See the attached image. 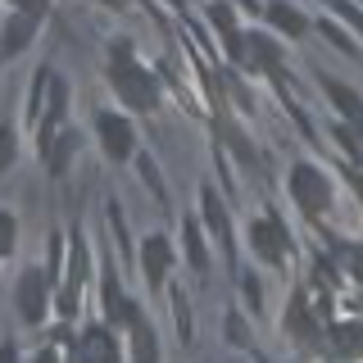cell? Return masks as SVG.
<instances>
[{
	"instance_id": "obj_1",
	"label": "cell",
	"mask_w": 363,
	"mask_h": 363,
	"mask_svg": "<svg viewBox=\"0 0 363 363\" xmlns=\"http://www.w3.org/2000/svg\"><path fill=\"white\" fill-rule=\"evenodd\" d=\"M109 86H113V96H118L128 109H141V113L159 109V82H155V73L136 60L132 41H123V37L109 41Z\"/></svg>"
},
{
	"instance_id": "obj_2",
	"label": "cell",
	"mask_w": 363,
	"mask_h": 363,
	"mask_svg": "<svg viewBox=\"0 0 363 363\" xmlns=\"http://www.w3.org/2000/svg\"><path fill=\"white\" fill-rule=\"evenodd\" d=\"M286 191H291L295 209H300L309 223H318L327 209H332V177H327L318 164H309V159L291 164V173H286Z\"/></svg>"
},
{
	"instance_id": "obj_3",
	"label": "cell",
	"mask_w": 363,
	"mask_h": 363,
	"mask_svg": "<svg viewBox=\"0 0 363 363\" xmlns=\"http://www.w3.org/2000/svg\"><path fill=\"white\" fill-rule=\"evenodd\" d=\"M250 250H255L264 264H286V255H291V232H286V223L277 218V213H259V218H250Z\"/></svg>"
},
{
	"instance_id": "obj_4",
	"label": "cell",
	"mask_w": 363,
	"mask_h": 363,
	"mask_svg": "<svg viewBox=\"0 0 363 363\" xmlns=\"http://www.w3.org/2000/svg\"><path fill=\"white\" fill-rule=\"evenodd\" d=\"M96 132H100V150H105L109 164H128V159H136V128H132L128 113L105 109L96 118Z\"/></svg>"
},
{
	"instance_id": "obj_5",
	"label": "cell",
	"mask_w": 363,
	"mask_h": 363,
	"mask_svg": "<svg viewBox=\"0 0 363 363\" xmlns=\"http://www.w3.org/2000/svg\"><path fill=\"white\" fill-rule=\"evenodd\" d=\"M173 241H168L164 232H150L141 241V277H145V286L150 291H159L168 281V272H173Z\"/></svg>"
},
{
	"instance_id": "obj_6",
	"label": "cell",
	"mask_w": 363,
	"mask_h": 363,
	"mask_svg": "<svg viewBox=\"0 0 363 363\" xmlns=\"http://www.w3.org/2000/svg\"><path fill=\"white\" fill-rule=\"evenodd\" d=\"M18 313L28 318L32 327L45 323V313H50V277H45L41 268H28L18 277Z\"/></svg>"
},
{
	"instance_id": "obj_7",
	"label": "cell",
	"mask_w": 363,
	"mask_h": 363,
	"mask_svg": "<svg viewBox=\"0 0 363 363\" xmlns=\"http://www.w3.org/2000/svg\"><path fill=\"white\" fill-rule=\"evenodd\" d=\"M41 18L37 14H23V9H14L5 23H0V60H14V55H23L32 45V37H37Z\"/></svg>"
},
{
	"instance_id": "obj_8",
	"label": "cell",
	"mask_w": 363,
	"mask_h": 363,
	"mask_svg": "<svg viewBox=\"0 0 363 363\" xmlns=\"http://www.w3.org/2000/svg\"><path fill=\"white\" fill-rule=\"evenodd\" d=\"M68 363H118V340H113L109 327H86Z\"/></svg>"
},
{
	"instance_id": "obj_9",
	"label": "cell",
	"mask_w": 363,
	"mask_h": 363,
	"mask_svg": "<svg viewBox=\"0 0 363 363\" xmlns=\"http://www.w3.org/2000/svg\"><path fill=\"white\" fill-rule=\"evenodd\" d=\"M264 14H268L272 28H277L281 37H291V41H300L304 32H309V18H304L300 9L291 5V0H268V9H264Z\"/></svg>"
},
{
	"instance_id": "obj_10",
	"label": "cell",
	"mask_w": 363,
	"mask_h": 363,
	"mask_svg": "<svg viewBox=\"0 0 363 363\" xmlns=\"http://www.w3.org/2000/svg\"><path fill=\"white\" fill-rule=\"evenodd\" d=\"M323 91H327V100L340 109L345 128H354L363 136V96H359V91H350V86H340V82H323Z\"/></svg>"
},
{
	"instance_id": "obj_11",
	"label": "cell",
	"mask_w": 363,
	"mask_h": 363,
	"mask_svg": "<svg viewBox=\"0 0 363 363\" xmlns=\"http://www.w3.org/2000/svg\"><path fill=\"white\" fill-rule=\"evenodd\" d=\"M200 204H204V227H209V232L223 241V250H232V223H227V209H223L218 191L204 186V191H200Z\"/></svg>"
},
{
	"instance_id": "obj_12",
	"label": "cell",
	"mask_w": 363,
	"mask_h": 363,
	"mask_svg": "<svg viewBox=\"0 0 363 363\" xmlns=\"http://www.w3.org/2000/svg\"><path fill=\"white\" fill-rule=\"evenodd\" d=\"M327 340H332L336 354L354 359V354H363V323H354V318H345V323H332V327H327Z\"/></svg>"
},
{
	"instance_id": "obj_13",
	"label": "cell",
	"mask_w": 363,
	"mask_h": 363,
	"mask_svg": "<svg viewBox=\"0 0 363 363\" xmlns=\"http://www.w3.org/2000/svg\"><path fill=\"white\" fill-rule=\"evenodd\" d=\"M286 332L295 340H313L318 336V318L309 313V300H304V295H291V304H286Z\"/></svg>"
},
{
	"instance_id": "obj_14",
	"label": "cell",
	"mask_w": 363,
	"mask_h": 363,
	"mask_svg": "<svg viewBox=\"0 0 363 363\" xmlns=\"http://www.w3.org/2000/svg\"><path fill=\"white\" fill-rule=\"evenodd\" d=\"M128 327H132V359H128V363H159V340H155V332H150V323L136 313Z\"/></svg>"
},
{
	"instance_id": "obj_15",
	"label": "cell",
	"mask_w": 363,
	"mask_h": 363,
	"mask_svg": "<svg viewBox=\"0 0 363 363\" xmlns=\"http://www.w3.org/2000/svg\"><path fill=\"white\" fill-rule=\"evenodd\" d=\"M73 150H77V132H73V128H64V132H60V136H55V141L41 150V159H45V173H55V177H60L64 168H68V159H73Z\"/></svg>"
},
{
	"instance_id": "obj_16",
	"label": "cell",
	"mask_w": 363,
	"mask_h": 363,
	"mask_svg": "<svg viewBox=\"0 0 363 363\" xmlns=\"http://www.w3.org/2000/svg\"><path fill=\"white\" fill-rule=\"evenodd\" d=\"M182 241H186V264L196 268V272H209V245H204V236H200V223H196V218L182 223Z\"/></svg>"
},
{
	"instance_id": "obj_17",
	"label": "cell",
	"mask_w": 363,
	"mask_h": 363,
	"mask_svg": "<svg viewBox=\"0 0 363 363\" xmlns=\"http://www.w3.org/2000/svg\"><path fill=\"white\" fill-rule=\"evenodd\" d=\"M14 155H18V132H14V123H0V173H9Z\"/></svg>"
},
{
	"instance_id": "obj_18",
	"label": "cell",
	"mask_w": 363,
	"mask_h": 363,
	"mask_svg": "<svg viewBox=\"0 0 363 363\" xmlns=\"http://www.w3.org/2000/svg\"><path fill=\"white\" fill-rule=\"evenodd\" d=\"M14 245H18V223H14L9 209H0V259L14 255Z\"/></svg>"
},
{
	"instance_id": "obj_19",
	"label": "cell",
	"mask_w": 363,
	"mask_h": 363,
	"mask_svg": "<svg viewBox=\"0 0 363 363\" xmlns=\"http://www.w3.org/2000/svg\"><path fill=\"white\" fill-rule=\"evenodd\" d=\"M336 141H340V150H345L350 159H354V164H359V159H363V136L354 132V128H345V123H336Z\"/></svg>"
},
{
	"instance_id": "obj_20",
	"label": "cell",
	"mask_w": 363,
	"mask_h": 363,
	"mask_svg": "<svg viewBox=\"0 0 363 363\" xmlns=\"http://www.w3.org/2000/svg\"><path fill=\"white\" fill-rule=\"evenodd\" d=\"M209 23L223 32V37H227V32H236V14H232V5H227V0H213V5H209Z\"/></svg>"
},
{
	"instance_id": "obj_21",
	"label": "cell",
	"mask_w": 363,
	"mask_h": 363,
	"mask_svg": "<svg viewBox=\"0 0 363 363\" xmlns=\"http://www.w3.org/2000/svg\"><path fill=\"white\" fill-rule=\"evenodd\" d=\"M332 5H336V14H340V18H345L350 28H354L359 37H363V9H359V5H350V0H332Z\"/></svg>"
},
{
	"instance_id": "obj_22",
	"label": "cell",
	"mask_w": 363,
	"mask_h": 363,
	"mask_svg": "<svg viewBox=\"0 0 363 363\" xmlns=\"http://www.w3.org/2000/svg\"><path fill=\"white\" fill-rule=\"evenodd\" d=\"M14 9H23V14H37V18H45V9H50V0H9Z\"/></svg>"
},
{
	"instance_id": "obj_23",
	"label": "cell",
	"mask_w": 363,
	"mask_h": 363,
	"mask_svg": "<svg viewBox=\"0 0 363 363\" xmlns=\"http://www.w3.org/2000/svg\"><path fill=\"white\" fill-rule=\"evenodd\" d=\"M350 272H354V277L363 281V245H354V250H350Z\"/></svg>"
},
{
	"instance_id": "obj_24",
	"label": "cell",
	"mask_w": 363,
	"mask_h": 363,
	"mask_svg": "<svg viewBox=\"0 0 363 363\" xmlns=\"http://www.w3.org/2000/svg\"><path fill=\"white\" fill-rule=\"evenodd\" d=\"M245 300L255 304V309H259V304H264V295H259V281H255V277H245Z\"/></svg>"
},
{
	"instance_id": "obj_25",
	"label": "cell",
	"mask_w": 363,
	"mask_h": 363,
	"mask_svg": "<svg viewBox=\"0 0 363 363\" xmlns=\"http://www.w3.org/2000/svg\"><path fill=\"white\" fill-rule=\"evenodd\" d=\"M0 363H18V350H14V340H5V345H0Z\"/></svg>"
},
{
	"instance_id": "obj_26",
	"label": "cell",
	"mask_w": 363,
	"mask_h": 363,
	"mask_svg": "<svg viewBox=\"0 0 363 363\" xmlns=\"http://www.w3.org/2000/svg\"><path fill=\"white\" fill-rule=\"evenodd\" d=\"M37 363H60V354H55V350H45V354H41Z\"/></svg>"
},
{
	"instance_id": "obj_27",
	"label": "cell",
	"mask_w": 363,
	"mask_h": 363,
	"mask_svg": "<svg viewBox=\"0 0 363 363\" xmlns=\"http://www.w3.org/2000/svg\"><path fill=\"white\" fill-rule=\"evenodd\" d=\"M100 5H113V9H123V5H132V0H100Z\"/></svg>"
},
{
	"instance_id": "obj_28",
	"label": "cell",
	"mask_w": 363,
	"mask_h": 363,
	"mask_svg": "<svg viewBox=\"0 0 363 363\" xmlns=\"http://www.w3.org/2000/svg\"><path fill=\"white\" fill-rule=\"evenodd\" d=\"M354 191H359V200H363V173H354Z\"/></svg>"
},
{
	"instance_id": "obj_29",
	"label": "cell",
	"mask_w": 363,
	"mask_h": 363,
	"mask_svg": "<svg viewBox=\"0 0 363 363\" xmlns=\"http://www.w3.org/2000/svg\"><path fill=\"white\" fill-rule=\"evenodd\" d=\"M168 5H186V0H168Z\"/></svg>"
}]
</instances>
